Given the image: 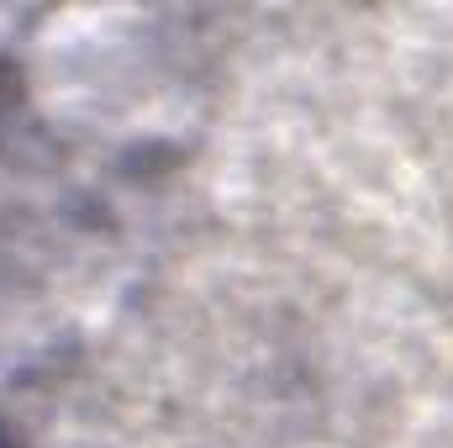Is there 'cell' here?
Returning <instances> with one entry per match:
<instances>
[{
  "label": "cell",
  "mask_w": 453,
  "mask_h": 448,
  "mask_svg": "<svg viewBox=\"0 0 453 448\" xmlns=\"http://www.w3.org/2000/svg\"><path fill=\"white\" fill-rule=\"evenodd\" d=\"M0 448H16V438H11V433H5V428H0Z\"/></svg>",
  "instance_id": "cell-1"
}]
</instances>
